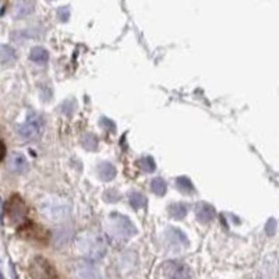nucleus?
<instances>
[{
    "instance_id": "14",
    "label": "nucleus",
    "mask_w": 279,
    "mask_h": 279,
    "mask_svg": "<svg viewBox=\"0 0 279 279\" xmlns=\"http://www.w3.org/2000/svg\"><path fill=\"white\" fill-rule=\"evenodd\" d=\"M0 57H1V64L3 66H7V64H13L15 59H17V55H15V50L7 45H3L1 46V53H0Z\"/></svg>"
},
{
    "instance_id": "12",
    "label": "nucleus",
    "mask_w": 279,
    "mask_h": 279,
    "mask_svg": "<svg viewBox=\"0 0 279 279\" xmlns=\"http://www.w3.org/2000/svg\"><path fill=\"white\" fill-rule=\"evenodd\" d=\"M98 173L103 182H110L116 176V168L109 162H102L98 166Z\"/></svg>"
},
{
    "instance_id": "18",
    "label": "nucleus",
    "mask_w": 279,
    "mask_h": 279,
    "mask_svg": "<svg viewBox=\"0 0 279 279\" xmlns=\"http://www.w3.org/2000/svg\"><path fill=\"white\" fill-rule=\"evenodd\" d=\"M176 186L177 189L182 191L183 194H190L191 191H193V184H191L190 179H187V177H177Z\"/></svg>"
},
{
    "instance_id": "11",
    "label": "nucleus",
    "mask_w": 279,
    "mask_h": 279,
    "mask_svg": "<svg viewBox=\"0 0 279 279\" xmlns=\"http://www.w3.org/2000/svg\"><path fill=\"white\" fill-rule=\"evenodd\" d=\"M166 238H168L169 242H173V243H176L179 246L182 245L184 247L189 246V240L186 238V235L180 229H177V228H169L166 231Z\"/></svg>"
},
{
    "instance_id": "3",
    "label": "nucleus",
    "mask_w": 279,
    "mask_h": 279,
    "mask_svg": "<svg viewBox=\"0 0 279 279\" xmlns=\"http://www.w3.org/2000/svg\"><path fill=\"white\" fill-rule=\"evenodd\" d=\"M42 129H43V123H42L41 117L36 113H31L28 116L27 122L18 127L17 133L24 140H34L41 136Z\"/></svg>"
},
{
    "instance_id": "1",
    "label": "nucleus",
    "mask_w": 279,
    "mask_h": 279,
    "mask_svg": "<svg viewBox=\"0 0 279 279\" xmlns=\"http://www.w3.org/2000/svg\"><path fill=\"white\" fill-rule=\"evenodd\" d=\"M108 232L119 240H127L136 235V226L127 217L113 212L108 218Z\"/></svg>"
},
{
    "instance_id": "7",
    "label": "nucleus",
    "mask_w": 279,
    "mask_h": 279,
    "mask_svg": "<svg viewBox=\"0 0 279 279\" xmlns=\"http://www.w3.org/2000/svg\"><path fill=\"white\" fill-rule=\"evenodd\" d=\"M31 275L34 279H55L56 271L53 267L50 266V263L45 259H35L31 264Z\"/></svg>"
},
{
    "instance_id": "21",
    "label": "nucleus",
    "mask_w": 279,
    "mask_h": 279,
    "mask_svg": "<svg viewBox=\"0 0 279 279\" xmlns=\"http://www.w3.org/2000/svg\"><path fill=\"white\" fill-rule=\"evenodd\" d=\"M56 14H57V18H59L61 22H66V21L70 18V10H68L67 7H59Z\"/></svg>"
},
{
    "instance_id": "6",
    "label": "nucleus",
    "mask_w": 279,
    "mask_h": 279,
    "mask_svg": "<svg viewBox=\"0 0 279 279\" xmlns=\"http://www.w3.org/2000/svg\"><path fill=\"white\" fill-rule=\"evenodd\" d=\"M162 274L165 279H191L190 268L177 261L165 263L162 266Z\"/></svg>"
},
{
    "instance_id": "2",
    "label": "nucleus",
    "mask_w": 279,
    "mask_h": 279,
    "mask_svg": "<svg viewBox=\"0 0 279 279\" xmlns=\"http://www.w3.org/2000/svg\"><path fill=\"white\" fill-rule=\"evenodd\" d=\"M78 246L81 247L82 253H85V256L91 259H98L105 253L103 240L95 233H88L87 236H82Z\"/></svg>"
},
{
    "instance_id": "13",
    "label": "nucleus",
    "mask_w": 279,
    "mask_h": 279,
    "mask_svg": "<svg viewBox=\"0 0 279 279\" xmlns=\"http://www.w3.org/2000/svg\"><path fill=\"white\" fill-rule=\"evenodd\" d=\"M49 59V53L48 50L42 46H35L32 50H31V60L34 63H38V64H45Z\"/></svg>"
},
{
    "instance_id": "20",
    "label": "nucleus",
    "mask_w": 279,
    "mask_h": 279,
    "mask_svg": "<svg viewBox=\"0 0 279 279\" xmlns=\"http://www.w3.org/2000/svg\"><path fill=\"white\" fill-rule=\"evenodd\" d=\"M140 168L144 170V172H148V173H152L154 170L157 169V165L154 162V159L151 157H145L143 159H140Z\"/></svg>"
},
{
    "instance_id": "22",
    "label": "nucleus",
    "mask_w": 279,
    "mask_h": 279,
    "mask_svg": "<svg viewBox=\"0 0 279 279\" xmlns=\"http://www.w3.org/2000/svg\"><path fill=\"white\" fill-rule=\"evenodd\" d=\"M101 126H103L106 130H110V131H115V123L112 122V120H109L108 117H102L101 119Z\"/></svg>"
},
{
    "instance_id": "9",
    "label": "nucleus",
    "mask_w": 279,
    "mask_h": 279,
    "mask_svg": "<svg viewBox=\"0 0 279 279\" xmlns=\"http://www.w3.org/2000/svg\"><path fill=\"white\" fill-rule=\"evenodd\" d=\"M196 214H197V219L201 224H210L212 219L215 218V208L207 203H200L197 205Z\"/></svg>"
},
{
    "instance_id": "16",
    "label": "nucleus",
    "mask_w": 279,
    "mask_h": 279,
    "mask_svg": "<svg viewBox=\"0 0 279 279\" xmlns=\"http://www.w3.org/2000/svg\"><path fill=\"white\" fill-rule=\"evenodd\" d=\"M130 204L133 208H136V210H140V208H144L145 204H147V198L144 196L143 193H140V191H133L131 194H130Z\"/></svg>"
},
{
    "instance_id": "15",
    "label": "nucleus",
    "mask_w": 279,
    "mask_h": 279,
    "mask_svg": "<svg viewBox=\"0 0 279 279\" xmlns=\"http://www.w3.org/2000/svg\"><path fill=\"white\" fill-rule=\"evenodd\" d=\"M169 214L173 219H183L187 215V207L183 203H175L169 207Z\"/></svg>"
},
{
    "instance_id": "5",
    "label": "nucleus",
    "mask_w": 279,
    "mask_h": 279,
    "mask_svg": "<svg viewBox=\"0 0 279 279\" xmlns=\"http://www.w3.org/2000/svg\"><path fill=\"white\" fill-rule=\"evenodd\" d=\"M41 211L52 221H61L67 217L68 205L66 201L59 203V200L55 198L52 201H48L46 204H41Z\"/></svg>"
},
{
    "instance_id": "17",
    "label": "nucleus",
    "mask_w": 279,
    "mask_h": 279,
    "mask_svg": "<svg viewBox=\"0 0 279 279\" xmlns=\"http://www.w3.org/2000/svg\"><path fill=\"white\" fill-rule=\"evenodd\" d=\"M151 190L154 191L157 196H164L165 193H166V183L164 182V179L155 177V179L151 182Z\"/></svg>"
},
{
    "instance_id": "19",
    "label": "nucleus",
    "mask_w": 279,
    "mask_h": 279,
    "mask_svg": "<svg viewBox=\"0 0 279 279\" xmlns=\"http://www.w3.org/2000/svg\"><path fill=\"white\" fill-rule=\"evenodd\" d=\"M82 147H84L85 150L95 151L96 147H98V140H96V137L92 136V134H85V136L82 137Z\"/></svg>"
},
{
    "instance_id": "8",
    "label": "nucleus",
    "mask_w": 279,
    "mask_h": 279,
    "mask_svg": "<svg viewBox=\"0 0 279 279\" xmlns=\"http://www.w3.org/2000/svg\"><path fill=\"white\" fill-rule=\"evenodd\" d=\"M7 168L10 172H13L15 175H22L29 169L27 158L24 157L20 152H14L10 155L8 161H7Z\"/></svg>"
},
{
    "instance_id": "4",
    "label": "nucleus",
    "mask_w": 279,
    "mask_h": 279,
    "mask_svg": "<svg viewBox=\"0 0 279 279\" xmlns=\"http://www.w3.org/2000/svg\"><path fill=\"white\" fill-rule=\"evenodd\" d=\"M4 217H8L14 225H22L27 221V208L24 201L18 196H14L8 203V211H3Z\"/></svg>"
},
{
    "instance_id": "24",
    "label": "nucleus",
    "mask_w": 279,
    "mask_h": 279,
    "mask_svg": "<svg viewBox=\"0 0 279 279\" xmlns=\"http://www.w3.org/2000/svg\"><path fill=\"white\" fill-rule=\"evenodd\" d=\"M50 1H52V0H50Z\"/></svg>"
},
{
    "instance_id": "23",
    "label": "nucleus",
    "mask_w": 279,
    "mask_h": 279,
    "mask_svg": "<svg viewBox=\"0 0 279 279\" xmlns=\"http://www.w3.org/2000/svg\"><path fill=\"white\" fill-rule=\"evenodd\" d=\"M275 229H277V222L274 219H270V222L267 224V233L268 235H274L275 233Z\"/></svg>"
},
{
    "instance_id": "10",
    "label": "nucleus",
    "mask_w": 279,
    "mask_h": 279,
    "mask_svg": "<svg viewBox=\"0 0 279 279\" xmlns=\"http://www.w3.org/2000/svg\"><path fill=\"white\" fill-rule=\"evenodd\" d=\"M34 11V3L31 0H20L14 7V17L22 18Z\"/></svg>"
}]
</instances>
